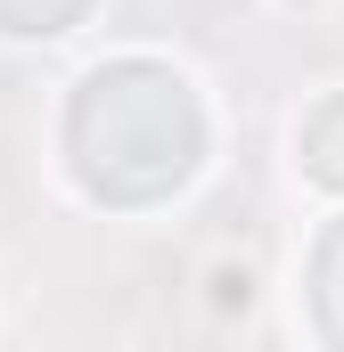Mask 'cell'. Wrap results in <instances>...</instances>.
Masks as SVG:
<instances>
[{
    "label": "cell",
    "mask_w": 344,
    "mask_h": 352,
    "mask_svg": "<svg viewBox=\"0 0 344 352\" xmlns=\"http://www.w3.org/2000/svg\"><path fill=\"white\" fill-rule=\"evenodd\" d=\"M197 311L213 328H246L262 311V270L246 254H205V270H197Z\"/></svg>",
    "instance_id": "obj_1"
},
{
    "label": "cell",
    "mask_w": 344,
    "mask_h": 352,
    "mask_svg": "<svg viewBox=\"0 0 344 352\" xmlns=\"http://www.w3.org/2000/svg\"><path fill=\"white\" fill-rule=\"evenodd\" d=\"M287 8H320V0H287Z\"/></svg>",
    "instance_id": "obj_2"
}]
</instances>
